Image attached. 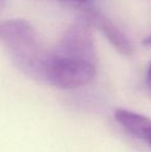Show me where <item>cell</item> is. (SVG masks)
Here are the masks:
<instances>
[{
	"instance_id": "6da1fadb",
	"label": "cell",
	"mask_w": 151,
	"mask_h": 152,
	"mask_svg": "<svg viewBox=\"0 0 151 152\" xmlns=\"http://www.w3.org/2000/svg\"><path fill=\"white\" fill-rule=\"evenodd\" d=\"M0 40L21 70L42 81L50 53L47 52L37 31L28 21L10 19L1 22Z\"/></svg>"
},
{
	"instance_id": "7a4b0ae2",
	"label": "cell",
	"mask_w": 151,
	"mask_h": 152,
	"mask_svg": "<svg viewBox=\"0 0 151 152\" xmlns=\"http://www.w3.org/2000/svg\"><path fill=\"white\" fill-rule=\"evenodd\" d=\"M96 74L95 63L51 52L42 70V81L58 89H77L89 84Z\"/></svg>"
},
{
	"instance_id": "3957f363",
	"label": "cell",
	"mask_w": 151,
	"mask_h": 152,
	"mask_svg": "<svg viewBox=\"0 0 151 152\" xmlns=\"http://www.w3.org/2000/svg\"><path fill=\"white\" fill-rule=\"evenodd\" d=\"M53 52L61 56L95 63L96 52L90 25L80 18L66 29Z\"/></svg>"
},
{
	"instance_id": "277c9868",
	"label": "cell",
	"mask_w": 151,
	"mask_h": 152,
	"mask_svg": "<svg viewBox=\"0 0 151 152\" xmlns=\"http://www.w3.org/2000/svg\"><path fill=\"white\" fill-rule=\"evenodd\" d=\"M80 10V18L86 21L90 26L98 29L120 54L128 56L133 52L129 39L109 17L91 6H82Z\"/></svg>"
},
{
	"instance_id": "5b68a950",
	"label": "cell",
	"mask_w": 151,
	"mask_h": 152,
	"mask_svg": "<svg viewBox=\"0 0 151 152\" xmlns=\"http://www.w3.org/2000/svg\"><path fill=\"white\" fill-rule=\"evenodd\" d=\"M140 140H143L145 142H147L149 144V146L151 147V119L149 120L146 126L144 127L143 132H142L141 136H140Z\"/></svg>"
},
{
	"instance_id": "8992f818",
	"label": "cell",
	"mask_w": 151,
	"mask_h": 152,
	"mask_svg": "<svg viewBox=\"0 0 151 152\" xmlns=\"http://www.w3.org/2000/svg\"><path fill=\"white\" fill-rule=\"evenodd\" d=\"M146 83H147V87L149 89V91L151 92V64L148 67L147 70V76H146Z\"/></svg>"
},
{
	"instance_id": "52a82bcc",
	"label": "cell",
	"mask_w": 151,
	"mask_h": 152,
	"mask_svg": "<svg viewBox=\"0 0 151 152\" xmlns=\"http://www.w3.org/2000/svg\"><path fill=\"white\" fill-rule=\"evenodd\" d=\"M58 1L71 2V3H78V4H82V3H86V2H88V1H92V0H58Z\"/></svg>"
},
{
	"instance_id": "ba28073f",
	"label": "cell",
	"mask_w": 151,
	"mask_h": 152,
	"mask_svg": "<svg viewBox=\"0 0 151 152\" xmlns=\"http://www.w3.org/2000/svg\"><path fill=\"white\" fill-rule=\"evenodd\" d=\"M143 45H145V46H150L151 47V34L149 36H147V37L145 38V39H143Z\"/></svg>"
},
{
	"instance_id": "9c48e42d",
	"label": "cell",
	"mask_w": 151,
	"mask_h": 152,
	"mask_svg": "<svg viewBox=\"0 0 151 152\" xmlns=\"http://www.w3.org/2000/svg\"><path fill=\"white\" fill-rule=\"evenodd\" d=\"M5 2H6V0H0V12L3 10L4 5H5Z\"/></svg>"
}]
</instances>
